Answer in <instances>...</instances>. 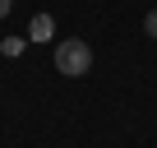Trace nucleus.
<instances>
[{
  "label": "nucleus",
  "instance_id": "f03ea898",
  "mask_svg": "<svg viewBox=\"0 0 157 148\" xmlns=\"http://www.w3.org/2000/svg\"><path fill=\"white\" fill-rule=\"evenodd\" d=\"M28 37H33V42H51V37H56V19H51V14H33Z\"/></svg>",
  "mask_w": 157,
  "mask_h": 148
},
{
  "label": "nucleus",
  "instance_id": "7ed1b4c3",
  "mask_svg": "<svg viewBox=\"0 0 157 148\" xmlns=\"http://www.w3.org/2000/svg\"><path fill=\"white\" fill-rule=\"evenodd\" d=\"M23 51V37H5V42H0V56H19Z\"/></svg>",
  "mask_w": 157,
  "mask_h": 148
},
{
  "label": "nucleus",
  "instance_id": "39448f33",
  "mask_svg": "<svg viewBox=\"0 0 157 148\" xmlns=\"http://www.w3.org/2000/svg\"><path fill=\"white\" fill-rule=\"evenodd\" d=\"M10 10H14V0H0V19H5V14H10Z\"/></svg>",
  "mask_w": 157,
  "mask_h": 148
},
{
  "label": "nucleus",
  "instance_id": "f257e3e1",
  "mask_svg": "<svg viewBox=\"0 0 157 148\" xmlns=\"http://www.w3.org/2000/svg\"><path fill=\"white\" fill-rule=\"evenodd\" d=\"M56 69L65 74V79H83V74L93 69V46L78 42V37L60 42V46H56Z\"/></svg>",
  "mask_w": 157,
  "mask_h": 148
},
{
  "label": "nucleus",
  "instance_id": "20e7f679",
  "mask_svg": "<svg viewBox=\"0 0 157 148\" xmlns=\"http://www.w3.org/2000/svg\"><path fill=\"white\" fill-rule=\"evenodd\" d=\"M143 33H148L152 42H157V10H148V19H143Z\"/></svg>",
  "mask_w": 157,
  "mask_h": 148
}]
</instances>
